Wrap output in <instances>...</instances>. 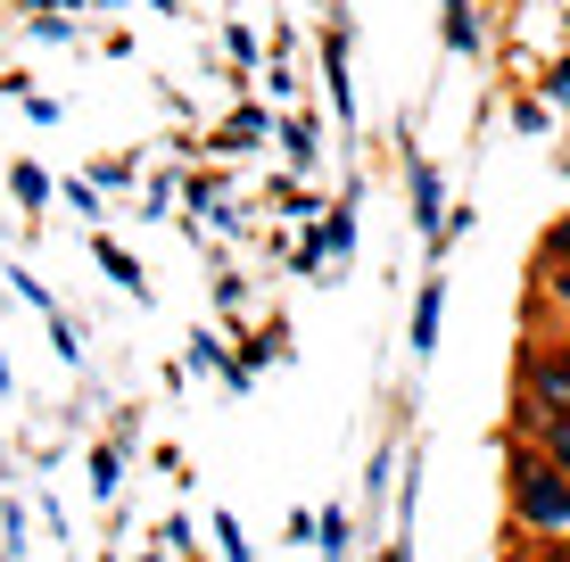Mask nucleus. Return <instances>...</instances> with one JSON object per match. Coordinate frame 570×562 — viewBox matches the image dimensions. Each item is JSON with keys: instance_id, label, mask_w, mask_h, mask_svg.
Wrapping results in <instances>:
<instances>
[{"instance_id": "nucleus-8", "label": "nucleus", "mask_w": 570, "mask_h": 562, "mask_svg": "<svg viewBox=\"0 0 570 562\" xmlns=\"http://www.w3.org/2000/svg\"><path fill=\"white\" fill-rule=\"evenodd\" d=\"M314 546H323L331 562H340V554H347V513H340V505H331L323 521H314Z\"/></svg>"}, {"instance_id": "nucleus-2", "label": "nucleus", "mask_w": 570, "mask_h": 562, "mask_svg": "<svg viewBox=\"0 0 570 562\" xmlns=\"http://www.w3.org/2000/svg\"><path fill=\"white\" fill-rule=\"evenodd\" d=\"M521 422H529V431L570 422V347H562V356H529L521 364Z\"/></svg>"}, {"instance_id": "nucleus-13", "label": "nucleus", "mask_w": 570, "mask_h": 562, "mask_svg": "<svg viewBox=\"0 0 570 562\" xmlns=\"http://www.w3.org/2000/svg\"><path fill=\"white\" fill-rule=\"evenodd\" d=\"M91 489H100V496H116V455H108V447L91 455Z\"/></svg>"}, {"instance_id": "nucleus-5", "label": "nucleus", "mask_w": 570, "mask_h": 562, "mask_svg": "<svg viewBox=\"0 0 570 562\" xmlns=\"http://www.w3.org/2000/svg\"><path fill=\"white\" fill-rule=\"evenodd\" d=\"M446 42H455V50H480V17H471V0H446Z\"/></svg>"}, {"instance_id": "nucleus-6", "label": "nucleus", "mask_w": 570, "mask_h": 562, "mask_svg": "<svg viewBox=\"0 0 570 562\" xmlns=\"http://www.w3.org/2000/svg\"><path fill=\"white\" fill-rule=\"evenodd\" d=\"M414 216L430 224V240H439V174L430 166H414Z\"/></svg>"}, {"instance_id": "nucleus-12", "label": "nucleus", "mask_w": 570, "mask_h": 562, "mask_svg": "<svg viewBox=\"0 0 570 562\" xmlns=\"http://www.w3.org/2000/svg\"><path fill=\"white\" fill-rule=\"evenodd\" d=\"M546 298H554V306H570V257H554V265H546Z\"/></svg>"}, {"instance_id": "nucleus-14", "label": "nucleus", "mask_w": 570, "mask_h": 562, "mask_svg": "<svg viewBox=\"0 0 570 562\" xmlns=\"http://www.w3.org/2000/svg\"><path fill=\"white\" fill-rule=\"evenodd\" d=\"M546 100H554V108H570V58H562L554 75H546Z\"/></svg>"}, {"instance_id": "nucleus-15", "label": "nucleus", "mask_w": 570, "mask_h": 562, "mask_svg": "<svg viewBox=\"0 0 570 562\" xmlns=\"http://www.w3.org/2000/svg\"><path fill=\"white\" fill-rule=\"evenodd\" d=\"M554 257H570V216H562L554 231H546V265H554Z\"/></svg>"}, {"instance_id": "nucleus-1", "label": "nucleus", "mask_w": 570, "mask_h": 562, "mask_svg": "<svg viewBox=\"0 0 570 562\" xmlns=\"http://www.w3.org/2000/svg\"><path fill=\"white\" fill-rule=\"evenodd\" d=\"M504 496H513V521L521 530H570V480L546 463L538 447H513L504 455Z\"/></svg>"}, {"instance_id": "nucleus-4", "label": "nucleus", "mask_w": 570, "mask_h": 562, "mask_svg": "<svg viewBox=\"0 0 570 562\" xmlns=\"http://www.w3.org/2000/svg\"><path fill=\"white\" fill-rule=\"evenodd\" d=\"M91 248H100V265H108V282H125V289H132V298H149V282H141V265H132V257H125V248H116V240H108V231H100V240H91Z\"/></svg>"}, {"instance_id": "nucleus-10", "label": "nucleus", "mask_w": 570, "mask_h": 562, "mask_svg": "<svg viewBox=\"0 0 570 562\" xmlns=\"http://www.w3.org/2000/svg\"><path fill=\"white\" fill-rule=\"evenodd\" d=\"M248 141H265V116H257V108H248V116H232V125H224V149H248Z\"/></svg>"}, {"instance_id": "nucleus-11", "label": "nucleus", "mask_w": 570, "mask_h": 562, "mask_svg": "<svg viewBox=\"0 0 570 562\" xmlns=\"http://www.w3.org/2000/svg\"><path fill=\"white\" fill-rule=\"evenodd\" d=\"M215 538H224V562H248V538H240V521H232V513H215Z\"/></svg>"}, {"instance_id": "nucleus-7", "label": "nucleus", "mask_w": 570, "mask_h": 562, "mask_svg": "<svg viewBox=\"0 0 570 562\" xmlns=\"http://www.w3.org/2000/svg\"><path fill=\"white\" fill-rule=\"evenodd\" d=\"M538 455H546V463H554V472L570 480V422H546V431H538Z\"/></svg>"}, {"instance_id": "nucleus-3", "label": "nucleus", "mask_w": 570, "mask_h": 562, "mask_svg": "<svg viewBox=\"0 0 570 562\" xmlns=\"http://www.w3.org/2000/svg\"><path fill=\"white\" fill-rule=\"evenodd\" d=\"M439 315H446V282H422V298H414V356L439 347Z\"/></svg>"}, {"instance_id": "nucleus-9", "label": "nucleus", "mask_w": 570, "mask_h": 562, "mask_svg": "<svg viewBox=\"0 0 570 562\" xmlns=\"http://www.w3.org/2000/svg\"><path fill=\"white\" fill-rule=\"evenodd\" d=\"M9 183H17V199H26V207H42V199H50V174H42V166H17Z\"/></svg>"}, {"instance_id": "nucleus-16", "label": "nucleus", "mask_w": 570, "mask_h": 562, "mask_svg": "<svg viewBox=\"0 0 570 562\" xmlns=\"http://www.w3.org/2000/svg\"><path fill=\"white\" fill-rule=\"evenodd\" d=\"M497 562H546V554H538V546H504Z\"/></svg>"}]
</instances>
